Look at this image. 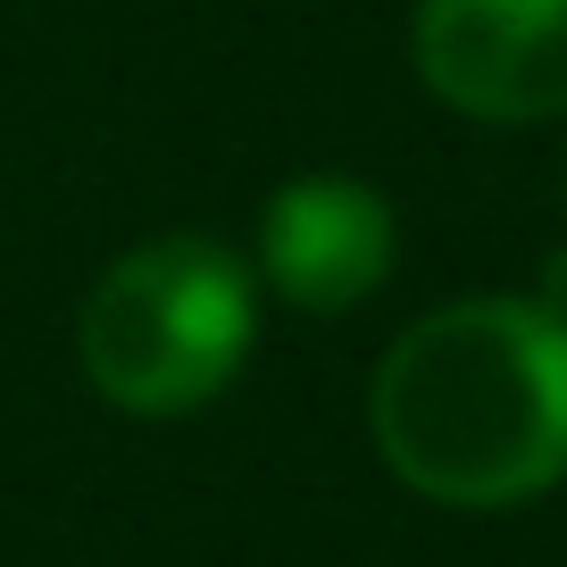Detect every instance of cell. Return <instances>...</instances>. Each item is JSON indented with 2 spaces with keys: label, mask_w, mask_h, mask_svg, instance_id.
Returning <instances> with one entry per match:
<instances>
[{
  "label": "cell",
  "mask_w": 567,
  "mask_h": 567,
  "mask_svg": "<svg viewBox=\"0 0 567 567\" xmlns=\"http://www.w3.org/2000/svg\"><path fill=\"white\" fill-rule=\"evenodd\" d=\"M392 200L359 176H292L259 209V276L309 318L368 301L392 276Z\"/></svg>",
  "instance_id": "cell-4"
},
{
  "label": "cell",
  "mask_w": 567,
  "mask_h": 567,
  "mask_svg": "<svg viewBox=\"0 0 567 567\" xmlns=\"http://www.w3.org/2000/svg\"><path fill=\"white\" fill-rule=\"evenodd\" d=\"M368 434L417 501H543L567 484V309L526 292L443 301L384 351Z\"/></svg>",
  "instance_id": "cell-1"
},
{
  "label": "cell",
  "mask_w": 567,
  "mask_h": 567,
  "mask_svg": "<svg viewBox=\"0 0 567 567\" xmlns=\"http://www.w3.org/2000/svg\"><path fill=\"white\" fill-rule=\"evenodd\" d=\"M409 59L460 117H567V0H417Z\"/></svg>",
  "instance_id": "cell-3"
},
{
  "label": "cell",
  "mask_w": 567,
  "mask_h": 567,
  "mask_svg": "<svg viewBox=\"0 0 567 567\" xmlns=\"http://www.w3.org/2000/svg\"><path fill=\"white\" fill-rule=\"evenodd\" d=\"M259 334L250 267L209 234H159L92 284L75 318V368L125 417H184L217 401Z\"/></svg>",
  "instance_id": "cell-2"
}]
</instances>
